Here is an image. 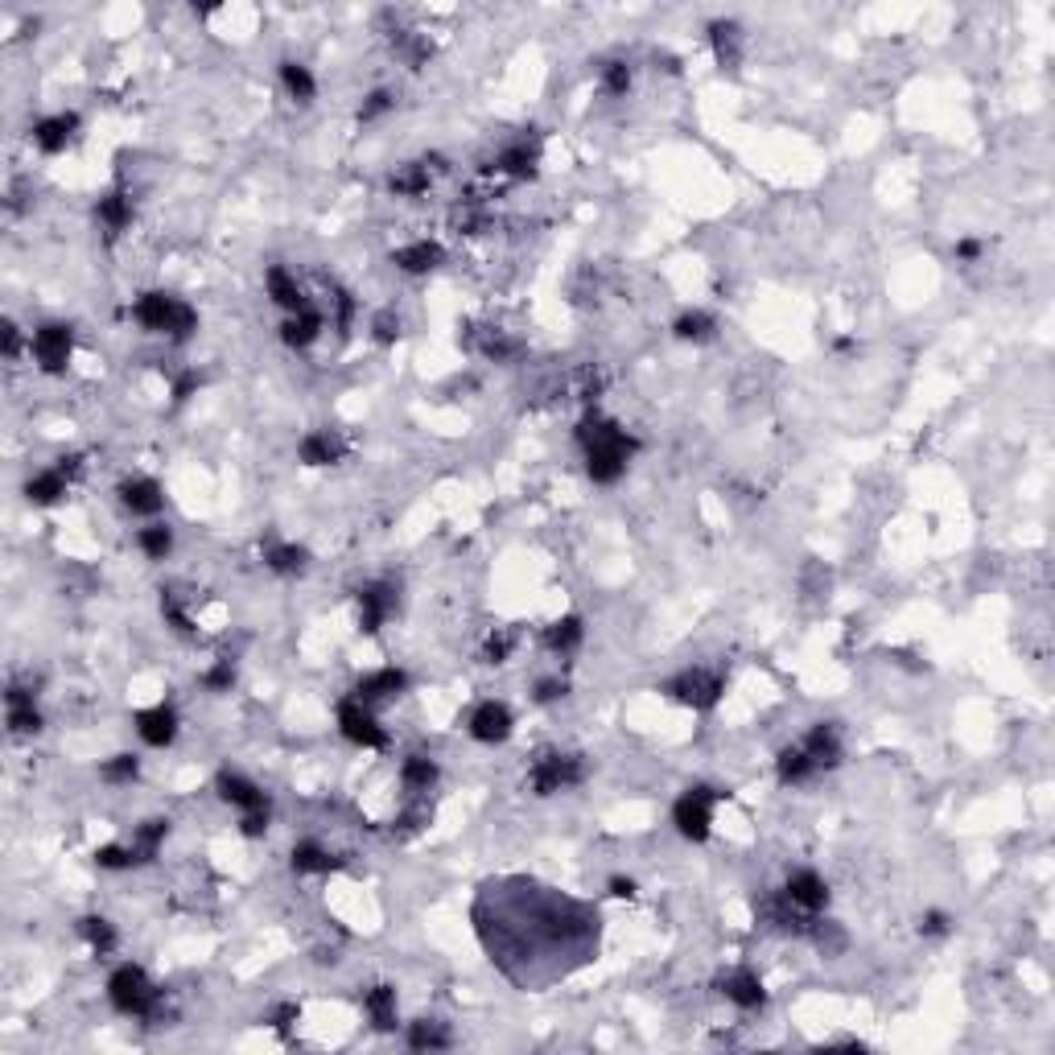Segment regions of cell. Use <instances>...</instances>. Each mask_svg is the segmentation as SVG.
Here are the masks:
<instances>
[{"label": "cell", "mask_w": 1055, "mask_h": 1055, "mask_svg": "<svg viewBox=\"0 0 1055 1055\" xmlns=\"http://www.w3.org/2000/svg\"><path fill=\"white\" fill-rule=\"evenodd\" d=\"M577 441L586 450V474L598 487H615L627 474L631 454L639 450V437H631L619 421H606L598 413H586V421L577 425Z\"/></svg>", "instance_id": "cell-1"}, {"label": "cell", "mask_w": 1055, "mask_h": 1055, "mask_svg": "<svg viewBox=\"0 0 1055 1055\" xmlns=\"http://www.w3.org/2000/svg\"><path fill=\"white\" fill-rule=\"evenodd\" d=\"M132 318L153 334H169L174 343H186V338L198 330L194 305H186L182 297H169V293H141L132 305Z\"/></svg>", "instance_id": "cell-2"}, {"label": "cell", "mask_w": 1055, "mask_h": 1055, "mask_svg": "<svg viewBox=\"0 0 1055 1055\" xmlns=\"http://www.w3.org/2000/svg\"><path fill=\"white\" fill-rule=\"evenodd\" d=\"M108 1002L128 1014V1018H161V1002L165 994L149 981V973L141 965H120L112 977H108Z\"/></svg>", "instance_id": "cell-3"}, {"label": "cell", "mask_w": 1055, "mask_h": 1055, "mask_svg": "<svg viewBox=\"0 0 1055 1055\" xmlns=\"http://www.w3.org/2000/svg\"><path fill=\"white\" fill-rule=\"evenodd\" d=\"M722 796L726 792L709 788V784H693L685 796L672 804V825H676V833L685 837V841H693V845H701L709 837V825H713V804H718Z\"/></svg>", "instance_id": "cell-4"}, {"label": "cell", "mask_w": 1055, "mask_h": 1055, "mask_svg": "<svg viewBox=\"0 0 1055 1055\" xmlns=\"http://www.w3.org/2000/svg\"><path fill=\"white\" fill-rule=\"evenodd\" d=\"M664 693L672 701H680V705L709 713L726 693V676L713 672V668H685V672H676L672 680H664Z\"/></svg>", "instance_id": "cell-5"}, {"label": "cell", "mask_w": 1055, "mask_h": 1055, "mask_svg": "<svg viewBox=\"0 0 1055 1055\" xmlns=\"http://www.w3.org/2000/svg\"><path fill=\"white\" fill-rule=\"evenodd\" d=\"M586 779V763L582 755H544L532 763V775H528V784L536 796H557L565 788H577Z\"/></svg>", "instance_id": "cell-6"}, {"label": "cell", "mask_w": 1055, "mask_h": 1055, "mask_svg": "<svg viewBox=\"0 0 1055 1055\" xmlns=\"http://www.w3.org/2000/svg\"><path fill=\"white\" fill-rule=\"evenodd\" d=\"M338 730H343L347 742L363 746V751H384L388 746V730L376 722V713H371V705L347 697L343 705H338Z\"/></svg>", "instance_id": "cell-7"}, {"label": "cell", "mask_w": 1055, "mask_h": 1055, "mask_svg": "<svg viewBox=\"0 0 1055 1055\" xmlns=\"http://www.w3.org/2000/svg\"><path fill=\"white\" fill-rule=\"evenodd\" d=\"M29 351H33V359H38V367L46 371V376H58V371H66V363H71L75 334H71V326H62V322H46V326L33 330Z\"/></svg>", "instance_id": "cell-8"}, {"label": "cell", "mask_w": 1055, "mask_h": 1055, "mask_svg": "<svg viewBox=\"0 0 1055 1055\" xmlns=\"http://www.w3.org/2000/svg\"><path fill=\"white\" fill-rule=\"evenodd\" d=\"M512 709H507L503 701H483L479 709L470 713V738L474 742H487V746H495V742H507L512 738Z\"/></svg>", "instance_id": "cell-9"}, {"label": "cell", "mask_w": 1055, "mask_h": 1055, "mask_svg": "<svg viewBox=\"0 0 1055 1055\" xmlns=\"http://www.w3.org/2000/svg\"><path fill=\"white\" fill-rule=\"evenodd\" d=\"M136 734H141V742L145 746H169L178 738V709L174 705H153V709H141L136 713Z\"/></svg>", "instance_id": "cell-10"}, {"label": "cell", "mask_w": 1055, "mask_h": 1055, "mask_svg": "<svg viewBox=\"0 0 1055 1055\" xmlns=\"http://www.w3.org/2000/svg\"><path fill=\"white\" fill-rule=\"evenodd\" d=\"M784 895L800 907V911H808V915H821L825 907H829V882L816 874V870H792V878H788V887H784Z\"/></svg>", "instance_id": "cell-11"}, {"label": "cell", "mask_w": 1055, "mask_h": 1055, "mask_svg": "<svg viewBox=\"0 0 1055 1055\" xmlns=\"http://www.w3.org/2000/svg\"><path fill=\"white\" fill-rule=\"evenodd\" d=\"M392 610H396V590H392V586H384V582L363 586V590H359V631L376 635V631L384 627V619L392 615Z\"/></svg>", "instance_id": "cell-12"}, {"label": "cell", "mask_w": 1055, "mask_h": 1055, "mask_svg": "<svg viewBox=\"0 0 1055 1055\" xmlns=\"http://www.w3.org/2000/svg\"><path fill=\"white\" fill-rule=\"evenodd\" d=\"M215 792H219V800H227L231 808H240V812L268 808V796L252 784V779H244L240 771H219L215 775Z\"/></svg>", "instance_id": "cell-13"}, {"label": "cell", "mask_w": 1055, "mask_h": 1055, "mask_svg": "<svg viewBox=\"0 0 1055 1055\" xmlns=\"http://www.w3.org/2000/svg\"><path fill=\"white\" fill-rule=\"evenodd\" d=\"M718 990H722L738 1010H763V1006H767V990H763L759 973H751V969H734V973H726V977L718 981Z\"/></svg>", "instance_id": "cell-14"}, {"label": "cell", "mask_w": 1055, "mask_h": 1055, "mask_svg": "<svg viewBox=\"0 0 1055 1055\" xmlns=\"http://www.w3.org/2000/svg\"><path fill=\"white\" fill-rule=\"evenodd\" d=\"M800 746H804V755L812 759L816 771H833V767L841 763V734H837V726H829V722L812 726L808 738H804Z\"/></svg>", "instance_id": "cell-15"}, {"label": "cell", "mask_w": 1055, "mask_h": 1055, "mask_svg": "<svg viewBox=\"0 0 1055 1055\" xmlns=\"http://www.w3.org/2000/svg\"><path fill=\"white\" fill-rule=\"evenodd\" d=\"M264 285H268V297L277 301L281 310H289V314H301V310H310V297L301 293L297 277H293V272H289L285 264H272V268L264 272Z\"/></svg>", "instance_id": "cell-16"}, {"label": "cell", "mask_w": 1055, "mask_h": 1055, "mask_svg": "<svg viewBox=\"0 0 1055 1055\" xmlns=\"http://www.w3.org/2000/svg\"><path fill=\"white\" fill-rule=\"evenodd\" d=\"M404 689H408V672H400V668H380V672L363 676L351 697L363 701V705H376V701H384V697H400Z\"/></svg>", "instance_id": "cell-17"}, {"label": "cell", "mask_w": 1055, "mask_h": 1055, "mask_svg": "<svg viewBox=\"0 0 1055 1055\" xmlns=\"http://www.w3.org/2000/svg\"><path fill=\"white\" fill-rule=\"evenodd\" d=\"M79 128V116L75 112H58V116H46L33 124V145H38L42 153H62L66 145H71V136Z\"/></svg>", "instance_id": "cell-18"}, {"label": "cell", "mask_w": 1055, "mask_h": 1055, "mask_svg": "<svg viewBox=\"0 0 1055 1055\" xmlns=\"http://www.w3.org/2000/svg\"><path fill=\"white\" fill-rule=\"evenodd\" d=\"M120 503L132 516H157L165 507V491L157 479H128V483H120Z\"/></svg>", "instance_id": "cell-19"}, {"label": "cell", "mask_w": 1055, "mask_h": 1055, "mask_svg": "<svg viewBox=\"0 0 1055 1055\" xmlns=\"http://www.w3.org/2000/svg\"><path fill=\"white\" fill-rule=\"evenodd\" d=\"M297 458H301V466H330V462L343 458V441H338V433H330V429H314L297 441Z\"/></svg>", "instance_id": "cell-20"}, {"label": "cell", "mask_w": 1055, "mask_h": 1055, "mask_svg": "<svg viewBox=\"0 0 1055 1055\" xmlns=\"http://www.w3.org/2000/svg\"><path fill=\"white\" fill-rule=\"evenodd\" d=\"M441 260H446V252H441V244H433V240H417V244H408V248H396V252H392V264H396L400 272H408V277L433 272Z\"/></svg>", "instance_id": "cell-21"}, {"label": "cell", "mask_w": 1055, "mask_h": 1055, "mask_svg": "<svg viewBox=\"0 0 1055 1055\" xmlns=\"http://www.w3.org/2000/svg\"><path fill=\"white\" fill-rule=\"evenodd\" d=\"M322 314L314 310H301V314H289L285 322H281V338H285V347H293V351H305L310 343H318V334H322Z\"/></svg>", "instance_id": "cell-22"}, {"label": "cell", "mask_w": 1055, "mask_h": 1055, "mask_svg": "<svg viewBox=\"0 0 1055 1055\" xmlns=\"http://www.w3.org/2000/svg\"><path fill=\"white\" fill-rule=\"evenodd\" d=\"M293 874H330V870H338V858L330 854V849L322 845V841H297L293 845Z\"/></svg>", "instance_id": "cell-23"}, {"label": "cell", "mask_w": 1055, "mask_h": 1055, "mask_svg": "<svg viewBox=\"0 0 1055 1055\" xmlns=\"http://www.w3.org/2000/svg\"><path fill=\"white\" fill-rule=\"evenodd\" d=\"M305 561H310V553H305L301 544H289V540H268L264 544V565L272 573H281V577H297L305 569Z\"/></svg>", "instance_id": "cell-24"}, {"label": "cell", "mask_w": 1055, "mask_h": 1055, "mask_svg": "<svg viewBox=\"0 0 1055 1055\" xmlns=\"http://www.w3.org/2000/svg\"><path fill=\"white\" fill-rule=\"evenodd\" d=\"M363 1010H367L376 1031H392L396 1027V990L392 985H371V990H363Z\"/></svg>", "instance_id": "cell-25"}, {"label": "cell", "mask_w": 1055, "mask_h": 1055, "mask_svg": "<svg viewBox=\"0 0 1055 1055\" xmlns=\"http://www.w3.org/2000/svg\"><path fill=\"white\" fill-rule=\"evenodd\" d=\"M775 775H779V784H784V788H800V784H808V779L816 775V767L804 755V746H784L779 759H775Z\"/></svg>", "instance_id": "cell-26"}, {"label": "cell", "mask_w": 1055, "mask_h": 1055, "mask_svg": "<svg viewBox=\"0 0 1055 1055\" xmlns=\"http://www.w3.org/2000/svg\"><path fill=\"white\" fill-rule=\"evenodd\" d=\"M709 42H713V58L722 66H738L742 62V29L738 21H713L709 25Z\"/></svg>", "instance_id": "cell-27"}, {"label": "cell", "mask_w": 1055, "mask_h": 1055, "mask_svg": "<svg viewBox=\"0 0 1055 1055\" xmlns=\"http://www.w3.org/2000/svg\"><path fill=\"white\" fill-rule=\"evenodd\" d=\"M536 161H540V153H536V145L528 149V141H516V145H507L499 157H495V169L499 174H507V178H536Z\"/></svg>", "instance_id": "cell-28"}, {"label": "cell", "mask_w": 1055, "mask_h": 1055, "mask_svg": "<svg viewBox=\"0 0 1055 1055\" xmlns=\"http://www.w3.org/2000/svg\"><path fill=\"white\" fill-rule=\"evenodd\" d=\"M66 487H71V479H66V474H62L58 466H50V470L33 474V479L25 483V499H29V503H38V507H50V503H58V499L66 495Z\"/></svg>", "instance_id": "cell-29"}, {"label": "cell", "mask_w": 1055, "mask_h": 1055, "mask_svg": "<svg viewBox=\"0 0 1055 1055\" xmlns=\"http://www.w3.org/2000/svg\"><path fill=\"white\" fill-rule=\"evenodd\" d=\"M454 1039H450V1027L437 1023V1018H417V1023H408V1047L413 1051H446Z\"/></svg>", "instance_id": "cell-30"}, {"label": "cell", "mask_w": 1055, "mask_h": 1055, "mask_svg": "<svg viewBox=\"0 0 1055 1055\" xmlns=\"http://www.w3.org/2000/svg\"><path fill=\"white\" fill-rule=\"evenodd\" d=\"M437 775H441V771H437V763H433L429 755H408V759L400 763V784H404L408 792H417V796L429 792V788L437 784Z\"/></svg>", "instance_id": "cell-31"}, {"label": "cell", "mask_w": 1055, "mask_h": 1055, "mask_svg": "<svg viewBox=\"0 0 1055 1055\" xmlns=\"http://www.w3.org/2000/svg\"><path fill=\"white\" fill-rule=\"evenodd\" d=\"M582 639H586V627H582L577 615H569V619H561V623H553L549 631H544V643H549V652H557V656L577 652V648H582Z\"/></svg>", "instance_id": "cell-32"}, {"label": "cell", "mask_w": 1055, "mask_h": 1055, "mask_svg": "<svg viewBox=\"0 0 1055 1055\" xmlns=\"http://www.w3.org/2000/svg\"><path fill=\"white\" fill-rule=\"evenodd\" d=\"M429 161H408V165H400L396 174H392V194H400V198H421L425 190H429Z\"/></svg>", "instance_id": "cell-33"}, {"label": "cell", "mask_w": 1055, "mask_h": 1055, "mask_svg": "<svg viewBox=\"0 0 1055 1055\" xmlns=\"http://www.w3.org/2000/svg\"><path fill=\"white\" fill-rule=\"evenodd\" d=\"M165 837H169V821H165V816H157V821H145L141 829H136V841H132V858H136V866H141V862H153Z\"/></svg>", "instance_id": "cell-34"}, {"label": "cell", "mask_w": 1055, "mask_h": 1055, "mask_svg": "<svg viewBox=\"0 0 1055 1055\" xmlns=\"http://www.w3.org/2000/svg\"><path fill=\"white\" fill-rule=\"evenodd\" d=\"M281 83H285V91L297 99V104H310V99L318 95V83L310 75V66H301V62H281Z\"/></svg>", "instance_id": "cell-35"}, {"label": "cell", "mask_w": 1055, "mask_h": 1055, "mask_svg": "<svg viewBox=\"0 0 1055 1055\" xmlns=\"http://www.w3.org/2000/svg\"><path fill=\"white\" fill-rule=\"evenodd\" d=\"M99 219H104L108 231H124L132 223V194H124V190L104 194L99 198Z\"/></svg>", "instance_id": "cell-36"}, {"label": "cell", "mask_w": 1055, "mask_h": 1055, "mask_svg": "<svg viewBox=\"0 0 1055 1055\" xmlns=\"http://www.w3.org/2000/svg\"><path fill=\"white\" fill-rule=\"evenodd\" d=\"M713 330H718V322H713L705 310H685L672 322V334L685 338V343H705V338H713Z\"/></svg>", "instance_id": "cell-37"}, {"label": "cell", "mask_w": 1055, "mask_h": 1055, "mask_svg": "<svg viewBox=\"0 0 1055 1055\" xmlns=\"http://www.w3.org/2000/svg\"><path fill=\"white\" fill-rule=\"evenodd\" d=\"M79 932H83V940L99 952V957H108V952L116 948V928L104 920V915H87V920H79Z\"/></svg>", "instance_id": "cell-38"}, {"label": "cell", "mask_w": 1055, "mask_h": 1055, "mask_svg": "<svg viewBox=\"0 0 1055 1055\" xmlns=\"http://www.w3.org/2000/svg\"><path fill=\"white\" fill-rule=\"evenodd\" d=\"M141 553L149 557V561H165L169 557V549H174V532H169L165 524H149V528H141Z\"/></svg>", "instance_id": "cell-39"}, {"label": "cell", "mask_w": 1055, "mask_h": 1055, "mask_svg": "<svg viewBox=\"0 0 1055 1055\" xmlns=\"http://www.w3.org/2000/svg\"><path fill=\"white\" fill-rule=\"evenodd\" d=\"M99 775H104L108 784H132V779L141 775V763H136V755H112L104 767H99Z\"/></svg>", "instance_id": "cell-40"}, {"label": "cell", "mask_w": 1055, "mask_h": 1055, "mask_svg": "<svg viewBox=\"0 0 1055 1055\" xmlns=\"http://www.w3.org/2000/svg\"><path fill=\"white\" fill-rule=\"evenodd\" d=\"M95 866L99 870H128V866H136L132 845H99L95 849Z\"/></svg>", "instance_id": "cell-41"}, {"label": "cell", "mask_w": 1055, "mask_h": 1055, "mask_svg": "<svg viewBox=\"0 0 1055 1055\" xmlns=\"http://www.w3.org/2000/svg\"><path fill=\"white\" fill-rule=\"evenodd\" d=\"M602 91L606 95H627L631 91V66L627 62H606L602 66Z\"/></svg>", "instance_id": "cell-42"}, {"label": "cell", "mask_w": 1055, "mask_h": 1055, "mask_svg": "<svg viewBox=\"0 0 1055 1055\" xmlns=\"http://www.w3.org/2000/svg\"><path fill=\"white\" fill-rule=\"evenodd\" d=\"M9 730L13 734H38L42 730L38 705H9Z\"/></svg>", "instance_id": "cell-43"}, {"label": "cell", "mask_w": 1055, "mask_h": 1055, "mask_svg": "<svg viewBox=\"0 0 1055 1055\" xmlns=\"http://www.w3.org/2000/svg\"><path fill=\"white\" fill-rule=\"evenodd\" d=\"M392 104H396V99H392V91H371V95L363 99V104H359V120H363V124L380 120L384 112H392Z\"/></svg>", "instance_id": "cell-44"}, {"label": "cell", "mask_w": 1055, "mask_h": 1055, "mask_svg": "<svg viewBox=\"0 0 1055 1055\" xmlns=\"http://www.w3.org/2000/svg\"><path fill=\"white\" fill-rule=\"evenodd\" d=\"M202 685H207L211 693H231V685H235V664L231 660H219L211 672H202Z\"/></svg>", "instance_id": "cell-45"}, {"label": "cell", "mask_w": 1055, "mask_h": 1055, "mask_svg": "<svg viewBox=\"0 0 1055 1055\" xmlns=\"http://www.w3.org/2000/svg\"><path fill=\"white\" fill-rule=\"evenodd\" d=\"M948 932H952V915L948 911H924L920 915V936L924 940H940Z\"/></svg>", "instance_id": "cell-46"}, {"label": "cell", "mask_w": 1055, "mask_h": 1055, "mask_svg": "<svg viewBox=\"0 0 1055 1055\" xmlns=\"http://www.w3.org/2000/svg\"><path fill=\"white\" fill-rule=\"evenodd\" d=\"M371 330H376V343H380V347H392L396 338H400V318H396L392 310H384V314H376Z\"/></svg>", "instance_id": "cell-47"}, {"label": "cell", "mask_w": 1055, "mask_h": 1055, "mask_svg": "<svg viewBox=\"0 0 1055 1055\" xmlns=\"http://www.w3.org/2000/svg\"><path fill=\"white\" fill-rule=\"evenodd\" d=\"M161 615H165L169 623H174L178 631H186V635L194 631V627H190V619H186V610L178 606V598H174V594H161Z\"/></svg>", "instance_id": "cell-48"}, {"label": "cell", "mask_w": 1055, "mask_h": 1055, "mask_svg": "<svg viewBox=\"0 0 1055 1055\" xmlns=\"http://www.w3.org/2000/svg\"><path fill=\"white\" fill-rule=\"evenodd\" d=\"M334 305H338V318L334 322H338V330L347 334L351 330V318H355V297L347 289H334Z\"/></svg>", "instance_id": "cell-49"}, {"label": "cell", "mask_w": 1055, "mask_h": 1055, "mask_svg": "<svg viewBox=\"0 0 1055 1055\" xmlns=\"http://www.w3.org/2000/svg\"><path fill=\"white\" fill-rule=\"evenodd\" d=\"M565 693H569V685H565V680H557V676H549V680H540V685H536V701H540V705H553V701H561Z\"/></svg>", "instance_id": "cell-50"}, {"label": "cell", "mask_w": 1055, "mask_h": 1055, "mask_svg": "<svg viewBox=\"0 0 1055 1055\" xmlns=\"http://www.w3.org/2000/svg\"><path fill=\"white\" fill-rule=\"evenodd\" d=\"M240 833H244V837H264V833H268V808L244 812V821H240Z\"/></svg>", "instance_id": "cell-51"}, {"label": "cell", "mask_w": 1055, "mask_h": 1055, "mask_svg": "<svg viewBox=\"0 0 1055 1055\" xmlns=\"http://www.w3.org/2000/svg\"><path fill=\"white\" fill-rule=\"evenodd\" d=\"M507 656H512V635H503V631L491 635V639H487V660H491V664H503Z\"/></svg>", "instance_id": "cell-52"}, {"label": "cell", "mask_w": 1055, "mask_h": 1055, "mask_svg": "<svg viewBox=\"0 0 1055 1055\" xmlns=\"http://www.w3.org/2000/svg\"><path fill=\"white\" fill-rule=\"evenodd\" d=\"M297 1014H301V1010H297V1002H281L277 1010H272V1014H268V1023H272V1027H277V1031H285L289 1023H297Z\"/></svg>", "instance_id": "cell-53"}, {"label": "cell", "mask_w": 1055, "mask_h": 1055, "mask_svg": "<svg viewBox=\"0 0 1055 1055\" xmlns=\"http://www.w3.org/2000/svg\"><path fill=\"white\" fill-rule=\"evenodd\" d=\"M198 384H202V376H198V371H182V376L174 380V400H186V396H190Z\"/></svg>", "instance_id": "cell-54"}, {"label": "cell", "mask_w": 1055, "mask_h": 1055, "mask_svg": "<svg viewBox=\"0 0 1055 1055\" xmlns=\"http://www.w3.org/2000/svg\"><path fill=\"white\" fill-rule=\"evenodd\" d=\"M977 256H981V240H961V244H957V260L973 264Z\"/></svg>", "instance_id": "cell-55"}, {"label": "cell", "mask_w": 1055, "mask_h": 1055, "mask_svg": "<svg viewBox=\"0 0 1055 1055\" xmlns=\"http://www.w3.org/2000/svg\"><path fill=\"white\" fill-rule=\"evenodd\" d=\"M610 895H615V899H631L635 895V882L631 878H610Z\"/></svg>", "instance_id": "cell-56"}, {"label": "cell", "mask_w": 1055, "mask_h": 1055, "mask_svg": "<svg viewBox=\"0 0 1055 1055\" xmlns=\"http://www.w3.org/2000/svg\"><path fill=\"white\" fill-rule=\"evenodd\" d=\"M79 466H83V458H79V454H62V458H58V470L66 474V479H75V474H79Z\"/></svg>", "instance_id": "cell-57"}, {"label": "cell", "mask_w": 1055, "mask_h": 1055, "mask_svg": "<svg viewBox=\"0 0 1055 1055\" xmlns=\"http://www.w3.org/2000/svg\"><path fill=\"white\" fill-rule=\"evenodd\" d=\"M17 347H21V338H17V326H5V355L13 359V355H17Z\"/></svg>", "instance_id": "cell-58"}]
</instances>
